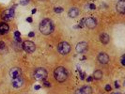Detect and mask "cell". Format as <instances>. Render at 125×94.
Returning <instances> with one entry per match:
<instances>
[{
	"label": "cell",
	"mask_w": 125,
	"mask_h": 94,
	"mask_svg": "<svg viewBox=\"0 0 125 94\" xmlns=\"http://www.w3.org/2000/svg\"><path fill=\"white\" fill-rule=\"evenodd\" d=\"M40 31L43 35H49L54 31V23L50 19H43L40 24Z\"/></svg>",
	"instance_id": "cell-1"
},
{
	"label": "cell",
	"mask_w": 125,
	"mask_h": 94,
	"mask_svg": "<svg viewBox=\"0 0 125 94\" xmlns=\"http://www.w3.org/2000/svg\"><path fill=\"white\" fill-rule=\"evenodd\" d=\"M54 74H55L56 80L57 82H60V83L66 81L67 78H68V72L64 67H57L55 70Z\"/></svg>",
	"instance_id": "cell-2"
},
{
	"label": "cell",
	"mask_w": 125,
	"mask_h": 94,
	"mask_svg": "<svg viewBox=\"0 0 125 94\" xmlns=\"http://www.w3.org/2000/svg\"><path fill=\"white\" fill-rule=\"evenodd\" d=\"M57 51L60 53L61 55H67L71 51V45L67 42H60L57 45Z\"/></svg>",
	"instance_id": "cell-3"
},
{
	"label": "cell",
	"mask_w": 125,
	"mask_h": 94,
	"mask_svg": "<svg viewBox=\"0 0 125 94\" xmlns=\"http://www.w3.org/2000/svg\"><path fill=\"white\" fill-rule=\"evenodd\" d=\"M47 77V72L43 68H39L35 70L34 72V78L37 80H44Z\"/></svg>",
	"instance_id": "cell-4"
},
{
	"label": "cell",
	"mask_w": 125,
	"mask_h": 94,
	"mask_svg": "<svg viewBox=\"0 0 125 94\" xmlns=\"http://www.w3.org/2000/svg\"><path fill=\"white\" fill-rule=\"evenodd\" d=\"M23 49L26 53H33L36 49V46H35V43L30 41H25L23 42V45H22Z\"/></svg>",
	"instance_id": "cell-5"
},
{
	"label": "cell",
	"mask_w": 125,
	"mask_h": 94,
	"mask_svg": "<svg viewBox=\"0 0 125 94\" xmlns=\"http://www.w3.org/2000/svg\"><path fill=\"white\" fill-rule=\"evenodd\" d=\"M14 17V9H9L2 13V19L5 21H10Z\"/></svg>",
	"instance_id": "cell-6"
},
{
	"label": "cell",
	"mask_w": 125,
	"mask_h": 94,
	"mask_svg": "<svg viewBox=\"0 0 125 94\" xmlns=\"http://www.w3.org/2000/svg\"><path fill=\"white\" fill-rule=\"evenodd\" d=\"M84 25L87 27L92 29V28H94L97 25V22H96V20L93 17H88V18L84 19Z\"/></svg>",
	"instance_id": "cell-7"
},
{
	"label": "cell",
	"mask_w": 125,
	"mask_h": 94,
	"mask_svg": "<svg viewBox=\"0 0 125 94\" xmlns=\"http://www.w3.org/2000/svg\"><path fill=\"white\" fill-rule=\"evenodd\" d=\"M76 52L77 53H80V54H82V53H85L87 50H88V43L85 42H79L77 45H76Z\"/></svg>",
	"instance_id": "cell-8"
},
{
	"label": "cell",
	"mask_w": 125,
	"mask_h": 94,
	"mask_svg": "<svg viewBox=\"0 0 125 94\" xmlns=\"http://www.w3.org/2000/svg\"><path fill=\"white\" fill-rule=\"evenodd\" d=\"M98 61L101 64H107L109 62V56L105 53H100L98 56Z\"/></svg>",
	"instance_id": "cell-9"
},
{
	"label": "cell",
	"mask_w": 125,
	"mask_h": 94,
	"mask_svg": "<svg viewBox=\"0 0 125 94\" xmlns=\"http://www.w3.org/2000/svg\"><path fill=\"white\" fill-rule=\"evenodd\" d=\"M21 75V69L20 68H12L11 69V71H10V76L12 77V79H14V78H16V77H18V76H20Z\"/></svg>",
	"instance_id": "cell-10"
},
{
	"label": "cell",
	"mask_w": 125,
	"mask_h": 94,
	"mask_svg": "<svg viewBox=\"0 0 125 94\" xmlns=\"http://www.w3.org/2000/svg\"><path fill=\"white\" fill-rule=\"evenodd\" d=\"M23 84H24V81H23V79L21 78V76H18V77L14 78V79L12 80V87L15 88H18L22 87Z\"/></svg>",
	"instance_id": "cell-11"
},
{
	"label": "cell",
	"mask_w": 125,
	"mask_h": 94,
	"mask_svg": "<svg viewBox=\"0 0 125 94\" xmlns=\"http://www.w3.org/2000/svg\"><path fill=\"white\" fill-rule=\"evenodd\" d=\"M116 9H117V11H119V13L124 14L125 13V1H119V2H118Z\"/></svg>",
	"instance_id": "cell-12"
},
{
	"label": "cell",
	"mask_w": 125,
	"mask_h": 94,
	"mask_svg": "<svg viewBox=\"0 0 125 94\" xmlns=\"http://www.w3.org/2000/svg\"><path fill=\"white\" fill-rule=\"evenodd\" d=\"M79 13H80V11L77 8H71V9L69 11L68 14L71 18H75V17H77V16L79 15Z\"/></svg>",
	"instance_id": "cell-13"
},
{
	"label": "cell",
	"mask_w": 125,
	"mask_h": 94,
	"mask_svg": "<svg viewBox=\"0 0 125 94\" xmlns=\"http://www.w3.org/2000/svg\"><path fill=\"white\" fill-rule=\"evenodd\" d=\"M10 27L6 23H0V35H4L9 31Z\"/></svg>",
	"instance_id": "cell-14"
},
{
	"label": "cell",
	"mask_w": 125,
	"mask_h": 94,
	"mask_svg": "<svg viewBox=\"0 0 125 94\" xmlns=\"http://www.w3.org/2000/svg\"><path fill=\"white\" fill-rule=\"evenodd\" d=\"M109 40H110V38H109V36H108L106 33H102V34L100 35V41H101V42L103 43V44L108 43Z\"/></svg>",
	"instance_id": "cell-15"
},
{
	"label": "cell",
	"mask_w": 125,
	"mask_h": 94,
	"mask_svg": "<svg viewBox=\"0 0 125 94\" xmlns=\"http://www.w3.org/2000/svg\"><path fill=\"white\" fill-rule=\"evenodd\" d=\"M94 79H96V80H100V79H102V72L101 70H96L94 73H93V76H92Z\"/></svg>",
	"instance_id": "cell-16"
},
{
	"label": "cell",
	"mask_w": 125,
	"mask_h": 94,
	"mask_svg": "<svg viewBox=\"0 0 125 94\" xmlns=\"http://www.w3.org/2000/svg\"><path fill=\"white\" fill-rule=\"evenodd\" d=\"M81 90L84 92V94H91L92 93V88H91L89 86H84Z\"/></svg>",
	"instance_id": "cell-17"
},
{
	"label": "cell",
	"mask_w": 125,
	"mask_h": 94,
	"mask_svg": "<svg viewBox=\"0 0 125 94\" xmlns=\"http://www.w3.org/2000/svg\"><path fill=\"white\" fill-rule=\"evenodd\" d=\"M62 11H63V8H61V7L55 8V12H56V13H61Z\"/></svg>",
	"instance_id": "cell-18"
},
{
	"label": "cell",
	"mask_w": 125,
	"mask_h": 94,
	"mask_svg": "<svg viewBox=\"0 0 125 94\" xmlns=\"http://www.w3.org/2000/svg\"><path fill=\"white\" fill-rule=\"evenodd\" d=\"M29 1L30 0H20V4L23 5V6H25V5H27L29 3Z\"/></svg>",
	"instance_id": "cell-19"
},
{
	"label": "cell",
	"mask_w": 125,
	"mask_h": 94,
	"mask_svg": "<svg viewBox=\"0 0 125 94\" xmlns=\"http://www.w3.org/2000/svg\"><path fill=\"white\" fill-rule=\"evenodd\" d=\"M105 90L106 91H110L111 90V86L110 85H106L105 86Z\"/></svg>",
	"instance_id": "cell-20"
},
{
	"label": "cell",
	"mask_w": 125,
	"mask_h": 94,
	"mask_svg": "<svg viewBox=\"0 0 125 94\" xmlns=\"http://www.w3.org/2000/svg\"><path fill=\"white\" fill-rule=\"evenodd\" d=\"M85 76H86V74L84 73H81L80 72V77H81V80H84L85 79Z\"/></svg>",
	"instance_id": "cell-21"
},
{
	"label": "cell",
	"mask_w": 125,
	"mask_h": 94,
	"mask_svg": "<svg viewBox=\"0 0 125 94\" xmlns=\"http://www.w3.org/2000/svg\"><path fill=\"white\" fill-rule=\"evenodd\" d=\"M89 9L93 11V10H95V9H96V6H95L94 4H90V5H89Z\"/></svg>",
	"instance_id": "cell-22"
},
{
	"label": "cell",
	"mask_w": 125,
	"mask_h": 94,
	"mask_svg": "<svg viewBox=\"0 0 125 94\" xmlns=\"http://www.w3.org/2000/svg\"><path fill=\"white\" fill-rule=\"evenodd\" d=\"M3 48H5V43L0 41V49H3Z\"/></svg>",
	"instance_id": "cell-23"
},
{
	"label": "cell",
	"mask_w": 125,
	"mask_h": 94,
	"mask_svg": "<svg viewBox=\"0 0 125 94\" xmlns=\"http://www.w3.org/2000/svg\"><path fill=\"white\" fill-rule=\"evenodd\" d=\"M20 35H21V34H20V32L19 31L14 32V36H15V37H20Z\"/></svg>",
	"instance_id": "cell-24"
},
{
	"label": "cell",
	"mask_w": 125,
	"mask_h": 94,
	"mask_svg": "<svg viewBox=\"0 0 125 94\" xmlns=\"http://www.w3.org/2000/svg\"><path fill=\"white\" fill-rule=\"evenodd\" d=\"M121 65H125V60H124V56H121Z\"/></svg>",
	"instance_id": "cell-25"
},
{
	"label": "cell",
	"mask_w": 125,
	"mask_h": 94,
	"mask_svg": "<svg viewBox=\"0 0 125 94\" xmlns=\"http://www.w3.org/2000/svg\"><path fill=\"white\" fill-rule=\"evenodd\" d=\"M75 94H84V92H83V91L81 90V88H80V89H77V90H76Z\"/></svg>",
	"instance_id": "cell-26"
},
{
	"label": "cell",
	"mask_w": 125,
	"mask_h": 94,
	"mask_svg": "<svg viewBox=\"0 0 125 94\" xmlns=\"http://www.w3.org/2000/svg\"><path fill=\"white\" fill-rule=\"evenodd\" d=\"M28 36H29L30 38H33V37L35 36V33H34V32H30V33L28 34Z\"/></svg>",
	"instance_id": "cell-27"
},
{
	"label": "cell",
	"mask_w": 125,
	"mask_h": 94,
	"mask_svg": "<svg viewBox=\"0 0 125 94\" xmlns=\"http://www.w3.org/2000/svg\"><path fill=\"white\" fill-rule=\"evenodd\" d=\"M87 80H88V81H89V82H91V81H92V80H93V77H92V76H89V77H88V79H87Z\"/></svg>",
	"instance_id": "cell-28"
},
{
	"label": "cell",
	"mask_w": 125,
	"mask_h": 94,
	"mask_svg": "<svg viewBox=\"0 0 125 94\" xmlns=\"http://www.w3.org/2000/svg\"><path fill=\"white\" fill-rule=\"evenodd\" d=\"M35 88V89H36V90H39V89L41 88V87H40L39 85H37V86H35V88Z\"/></svg>",
	"instance_id": "cell-29"
},
{
	"label": "cell",
	"mask_w": 125,
	"mask_h": 94,
	"mask_svg": "<svg viewBox=\"0 0 125 94\" xmlns=\"http://www.w3.org/2000/svg\"><path fill=\"white\" fill-rule=\"evenodd\" d=\"M44 86H45V87H50V86H51V84L50 83H48V82H44Z\"/></svg>",
	"instance_id": "cell-30"
},
{
	"label": "cell",
	"mask_w": 125,
	"mask_h": 94,
	"mask_svg": "<svg viewBox=\"0 0 125 94\" xmlns=\"http://www.w3.org/2000/svg\"><path fill=\"white\" fill-rule=\"evenodd\" d=\"M26 21L29 22V23H31L32 22V18L31 17H27V19H26Z\"/></svg>",
	"instance_id": "cell-31"
},
{
	"label": "cell",
	"mask_w": 125,
	"mask_h": 94,
	"mask_svg": "<svg viewBox=\"0 0 125 94\" xmlns=\"http://www.w3.org/2000/svg\"><path fill=\"white\" fill-rule=\"evenodd\" d=\"M115 84H116V88H119V85L118 82H115Z\"/></svg>",
	"instance_id": "cell-32"
},
{
	"label": "cell",
	"mask_w": 125,
	"mask_h": 94,
	"mask_svg": "<svg viewBox=\"0 0 125 94\" xmlns=\"http://www.w3.org/2000/svg\"><path fill=\"white\" fill-rule=\"evenodd\" d=\"M36 12H37V10H36V9H33V10H32V13L34 14V13H36Z\"/></svg>",
	"instance_id": "cell-33"
},
{
	"label": "cell",
	"mask_w": 125,
	"mask_h": 94,
	"mask_svg": "<svg viewBox=\"0 0 125 94\" xmlns=\"http://www.w3.org/2000/svg\"><path fill=\"white\" fill-rule=\"evenodd\" d=\"M113 94H120L119 92H115V93H113Z\"/></svg>",
	"instance_id": "cell-34"
},
{
	"label": "cell",
	"mask_w": 125,
	"mask_h": 94,
	"mask_svg": "<svg viewBox=\"0 0 125 94\" xmlns=\"http://www.w3.org/2000/svg\"><path fill=\"white\" fill-rule=\"evenodd\" d=\"M119 1H124V0H119Z\"/></svg>",
	"instance_id": "cell-35"
}]
</instances>
